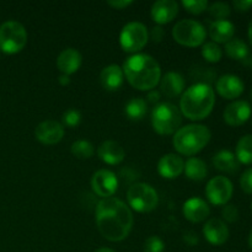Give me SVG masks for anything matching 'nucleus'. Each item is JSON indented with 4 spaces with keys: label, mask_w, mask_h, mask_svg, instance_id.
<instances>
[{
    "label": "nucleus",
    "mask_w": 252,
    "mask_h": 252,
    "mask_svg": "<svg viewBox=\"0 0 252 252\" xmlns=\"http://www.w3.org/2000/svg\"><path fill=\"white\" fill-rule=\"evenodd\" d=\"M95 221L98 231L106 240L118 243L129 235L134 218L125 202L110 197L102 198L96 204Z\"/></svg>",
    "instance_id": "obj_1"
},
{
    "label": "nucleus",
    "mask_w": 252,
    "mask_h": 252,
    "mask_svg": "<svg viewBox=\"0 0 252 252\" xmlns=\"http://www.w3.org/2000/svg\"><path fill=\"white\" fill-rule=\"evenodd\" d=\"M128 83L140 91H150L160 83L161 69L149 54L135 53L128 57L122 66Z\"/></svg>",
    "instance_id": "obj_2"
},
{
    "label": "nucleus",
    "mask_w": 252,
    "mask_h": 252,
    "mask_svg": "<svg viewBox=\"0 0 252 252\" xmlns=\"http://www.w3.org/2000/svg\"><path fill=\"white\" fill-rule=\"evenodd\" d=\"M216 105L213 88L197 83L184 91L180 100V111L191 121H201L208 117Z\"/></svg>",
    "instance_id": "obj_3"
},
{
    "label": "nucleus",
    "mask_w": 252,
    "mask_h": 252,
    "mask_svg": "<svg viewBox=\"0 0 252 252\" xmlns=\"http://www.w3.org/2000/svg\"><path fill=\"white\" fill-rule=\"evenodd\" d=\"M212 133L203 125H187L181 127L174 135L172 144L180 154L192 157L206 148L211 140Z\"/></svg>",
    "instance_id": "obj_4"
},
{
    "label": "nucleus",
    "mask_w": 252,
    "mask_h": 252,
    "mask_svg": "<svg viewBox=\"0 0 252 252\" xmlns=\"http://www.w3.org/2000/svg\"><path fill=\"white\" fill-rule=\"evenodd\" d=\"M182 123V113L174 103L162 102L155 106L152 111L153 129L160 135H170L180 129Z\"/></svg>",
    "instance_id": "obj_5"
},
{
    "label": "nucleus",
    "mask_w": 252,
    "mask_h": 252,
    "mask_svg": "<svg viewBox=\"0 0 252 252\" xmlns=\"http://www.w3.org/2000/svg\"><path fill=\"white\" fill-rule=\"evenodd\" d=\"M27 43V32L24 25L10 20L0 25V49L6 54H16Z\"/></svg>",
    "instance_id": "obj_6"
},
{
    "label": "nucleus",
    "mask_w": 252,
    "mask_h": 252,
    "mask_svg": "<svg viewBox=\"0 0 252 252\" xmlns=\"http://www.w3.org/2000/svg\"><path fill=\"white\" fill-rule=\"evenodd\" d=\"M127 201L133 211L139 212V213H149L158 207L159 196L150 185L138 182V184H133L128 189Z\"/></svg>",
    "instance_id": "obj_7"
},
{
    "label": "nucleus",
    "mask_w": 252,
    "mask_h": 252,
    "mask_svg": "<svg viewBox=\"0 0 252 252\" xmlns=\"http://www.w3.org/2000/svg\"><path fill=\"white\" fill-rule=\"evenodd\" d=\"M172 37L179 44L185 47H199L207 37L206 29L196 20L186 19L177 22L172 29Z\"/></svg>",
    "instance_id": "obj_8"
},
{
    "label": "nucleus",
    "mask_w": 252,
    "mask_h": 252,
    "mask_svg": "<svg viewBox=\"0 0 252 252\" xmlns=\"http://www.w3.org/2000/svg\"><path fill=\"white\" fill-rule=\"evenodd\" d=\"M149 41V32L142 22L133 21L125 25L120 34V44L127 53H137Z\"/></svg>",
    "instance_id": "obj_9"
},
{
    "label": "nucleus",
    "mask_w": 252,
    "mask_h": 252,
    "mask_svg": "<svg viewBox=\"0 0 252 252\" xmlns=\"http://www.w3.org/2000/svg\"><path fill=\"white\" fill-rule=\"evenodd\" d=\"M234 187L230 180L224 176H216L206 186V197L214 206H225L233 196Z\"/></svg>",
    "instance_id": "obj_10"
},
{
    "label": "nucleus",
    "mask_w": 252,
    "mask_h": 252,
    "mask_svg": "<svg viewBox=\"0 0 252 252\" xmlns=\"http://www.w3.org/2000/svg\"><path fill=\"white\" fill-rule=\"evenodd\" d=\"M91 187L96 196L102 197V198H110L117 191L118 179L110 170H98L93 175Z\"/></svg>",
    "instance_id": "obj_11"
},
{
    "label": "nucleus",
    "mask_w": 252,
    "mask_h": 252,
    "mask_svg": "<svg viewBox=\"0 0 252 252\" xmlns=\"http://www.w3.org/2000/svg\"><path fill=\"white\" fill-rule=\"evenodd\" d=\"M34 137L42 144L54 145L63 139L64 127L57 121H43L34 129Z\"/></svg>",
    "instance_id": "obj_12"
},
{
    "label": "nucleus",
    "mask_w": 252,
    "mask_h": 252,
    "mask_svg": "<svg viewBox=\"0 0 252 252\" xmlns=\"http://www.w3.org/2000/svg\"><path fill=\"white\" fill-rule=\"evenodd\" d=\"M251 116V106L245 100H236L228 105L224 110L223 117L226 125L238 127L248 122Z\"/></svg>",
    "instance_id": "obj_13"
},
{
    "label": "nucleus",
    "mask_w": 252,
    "mask_h": 252,
    "mask_svg": "<svg viewBox=\"0 0 252 252\" xmlns=\"http://www.w3.org/2000/svg\"><path fill=\"white\" fill-rule=\"evenodd\" d=\"M216 88L221 97L226 100H234L244 93L245 85L239 76L234 74H225L217 80Z\"/></svg>",
    "instance_id": "obj_14"
},
{
    "label": "nucleus",
    "mask_w": 252,
    "mask_h": 252,
    "mask_svg": "<svg viewBox=\"0 0 252 252\" xmlns=\"http://www.w3.org/2000/svg\"><path fill=\"white\" fill-rule=\"evenodd\" d=\"M203 235L209 244L219 246L225 244L229 239V229L221 219L212 218L204 224Z\"/></svg>",
    "instance_id": "obj_15"
},
{
    "label": "nucleus",
    "mask_w": 252,
    "mask_h": 252,
    "mask_svg": "<svg viewBox=\"0 0 252 252\" xmlns=\"http://www.w3.org/2000/svg\"><path fill=\"white\" fill-rule=\"evenodd\" d=\"M182 213L187 220L192 221V223H201L208 218L211 208L204 199L198 198V197H192L184 203Z\"/></svg>",
    "instance_id": "obj_16"
},
{
    "label": "nucleus",
    "mask_w": 252,
    "mask_h": 252,
    "mask_svg": "<svg viewBox=\"0 0 252 252\" xmlns=\"http://www.w3.org/2000/svg\"><path fill=\"white\" fill-rule=\"evenodd\" d=\"M152 19L158 25L171 22L179 14V4L174 0H158L152 6Z\"/></svg>",
    "instance_id": "obj_17"
},
{
    "label": "nucleus",
    "mask_w": 252,
    "mask_h": 252,
    "mask_svg": "<svg viewBox=\"0 0 252 252\" xmlns=\"http://www.w3.org/2000/svg\"><path fill=\"white\" fill-rule=\"evenodd\" d=\"M185 161L180 155L166 154L158 162V172L164 179H176L184 172Z\"/></svg>",
    "instance_id": "obj_18"
},
{
    "label": "nucleus",
    "mask_w": 252,
    "mask_h": 252,
    "mask_svg": "<svg viewBox=\"0 0 252 252\" xmlns=\"http://www.w3.org/2000/svg\"><path fill=\"white\" fill-rule=\"evenodd\" d=\"M81 63H83V57L75 48L64 49L57 58V68L64 75H71L76 73L80 69Z\"/></svg>",
    "instance_id": "obj_19"
},
{
    "label": "nucleus",
    "mask_w": 252,
    "mask_h": 252,
    "mask_svg": "<svg viewBox=\"0 0 252 252\" xmlns=\"http://www.w3.org/2000/svg\"><path fill=\"white\" fill-rule=\"evenodd\" d=\"M97 155L107 165H118L125 160L126 152L120 143L115 140H106L98 147Z\"/></svg>",
    "instance_id": "obj_20"
},
{
    "label": "nucleus",
    "mask_w": 252,
    "mask_h": 252,
    "mask_svg": "<svg viewBox=\"0 0 252 252\" xmlns=\"http://www.w3.org/2000/svg\"><path fill=\"white\" fill-rule=\"evenodd\" d=\"M185 85H186V81H185L184 76L176 71H169L160 79L161 93L170 98L177 97L184 94Z\"/></svg>",
    "instance_id": "obj_21"
},
{
    "label": "nucleus",
    "mask_w": 252,
    "mask_h": 252,
    "mask_svg": "<svg viewBox=\"0 0 252 252\" xmlns=\"http://www.w3.org/2000/svg\"><path fill=\"white\" fill-rule=\"evenodd\" d=\"M125 80V74L122 68L117 64H111L105 66L100 74V81L103 89L108 91H116L122 86Z\"/></svg>",
    "instance_id": "obj_22"
},
{
    "label": "nucleus",
    "mask_w": 252,
    "mask_h": 252,
    "mask_svg": "<svg viewBox=\"0 0 252 252\" xmlns=\"http://www.w3.org/2000/svg\"><path fill=\"white\" fill-rule=\"evenodd\" d=\"M235 26L229 20H216L209 25V36L214 43H226L233 38Z\"/></svg>",
    "instance_id": "obj_23"
},
{
    "label": "nucleus",
    "mask_w": 252,
    "mask_h": 252,
    "mask_svg": "<svg viewBox=\"0 0 252 252\" xmlns=\"http://www.w3.org/2000/svg\"><path fill=\"white\" fill-rule=\"evenodd\" d=\"M213 165L219 171L229 172V174H233V172L238 171L239 169V161L235 154L226 149L220 150L214 155Z\"/></svg>",
    "instance_id": "obj_24"
},
{
    "label": "nucleus",
    "mask_w": 252,
    "mask_h": 252,
    "mask_svg": "<svg viewBox=\"0 0 252 252\" xmlns=\"http://www.w3.org/2000/svg\"><path fill=\"white\" fill-rule=\"evenodd\" d=\"M185 174L192 181H202L207 177L208 169H207L206 162L198 158H189L185 162Z\"/></svg>",
    "instance_id": "obj_25"
},
{
    "label": "nucleus",
    "mask_w": 252,
    "mask_h": 252,
    "mask_svg": "<svg viewBox=\"0 0 252 252\" xmlns=\"http://www.w3.org/2000/svg\"><path fill=\"white\" fill-rule=\"evenodd\" d=\"M224 49H225L226 56L234 61H244L250 56L248 44L240 38H231L230 41L226 42Z\"/></svg>",
    "instance_id": "obj_26"
},
{
    "label": "nucleus",
    "mask_w": 252,
    "mask_h": 252,
    "mask_svg": "<svg viewBox=\"0 0 252 252\" xmlns=\"http://www.w3.org/2000/svg\"><path fill=\"white\" fill-rule=\"evenodd\" d=\"M148 105L144 98L142 97H133L126 103L125 113L129 120L140 121L145 115H147Z\"/></svg>",
    "instance_id": "obj_27"
},
{
    "label": "nucleus",
    "mask_w": 252,
    "mask_h": 252,
    "mask_svg": "<svg viewBox=\"0 0 252 252\" xmlns=\"http://www.w3.org/2000/svg\"><path fill=\"white\" fill-rule=\"evenodd\" d=\"M235 157L241 164H252V134H246L239 139L236 144Z\"/></svg>",
    "instance_id": "obj_28"
},
{
    "label": "nucleus",
    "mask_w": 252,
    "mask_h": 252,
    "mask_svg": "<svg viewBox=\"0 0 252 252\" xmlns=\"http://www.w3.org/2000/svg\"><path fill=\"white\" fill-rule=\"evenodd\" d=\"M71 154L81 160L90 159L95 154V148L88 140H76L71 144Z\"/></svg>",
    "instance_id": "obj_29"
},
{
    "label": "nucleus",
    "mask_w": 252,
    "mask_h": 252,
    "mask_svg": "<svg viewBox=\"0 0 252 252\" xmlns=\"http://www.w3.org/2000/svg\"><path fill=\"white\" fill-rule=\"evenodd\" d=\"M202 57L209 63H218L223 57V51L220 47L214 42H207L202 46Z\"/></svg>",
    "instance_id": "obj_30"
},
{
    "label": "nucleus",
    "mask_w": 252,
    "mask_h": 252,
    "mask_svg": "<svg viewBox=\"0 0 252 252\" xmlns=\"http://www.w3.org/2000/svg\"><path fill=\"white\" fill-rule=\"evenodd\" d=\"M208 11L214 19L217 20H226V17L230 15L231 9L229 6V4L223 1H217L213 2L212 5L208 6Z\"/></svg>",
    "instance_id": "obj_31"
},
{
    "label": "nucleus",
    "mask_w": 252,
    "mask_h": 252,
    "mask_svg": "<svg viewBox=\"0 0 252 252\" xmlns=\"http://www.w3.org/2000/svg\"><path fill=\"white\" fill-rule=\"evenodd\" d=\"M185 9L193 15H199L208 10V1L207 0H184L182 1Z\"/></svg>",
    "instance_id": "obj_32"
},
{
    "label": "nucleus",
    "mask_w": 252,
    "mask_h": 252,
    "mask_svg": "<svg viewBox=\"0 0 252 252\" xmlns=\"http://www.w3.org/2000/svg\"><path fill=\"white\" fill-rule=\"evenodd\" d=\"M63 123L66 127L74 128L76 126L80 125L81 122V113L80 111H78L76 108H70V110H66L63 113Z\"/></svg>",
    "instance_id": "obj_33"
},
{
    "label": "nucleus",
    "mask_w": 252,
    "mask_h": 252,
    "mask_svg": "<svg viewBox=\"0 0 252 252\" xmlns=\"http://www.w3.org/2000/svg\"><path fill=\"white\" fill-rule=\"evenodd\" d=\"M165 244L159 236H149L144 243V252H164Z\"/></svg>",
    "instance_id": "obj_34"
},
{
    "label": "nucleus",
    "mask_w": 252,
    "mask_h": 252,
    "mask_svg": "<svg viewBox=\"0 0 252 252\" xmlns=\"http://www.w3.org/2000/svg\"><path fill=\"white\" fill-rule=\"evenodd\" d=\"M221 216L229 223H235L239 219V211L234 204H225L221 211Z\"/></svg>",
    "instance_id": "obj_35"
},
{
    "label": "nucleus",
    "mask_w": 252,
    "mask_h": 252,
    "mask_svg": "<svg viewBox=\"0 0 252 252\" xmlns=\"http://www.w3.org/2000/svg\"><path fill=\"white\" fill-rule=\"evenodd\" d=\"M240 186L245 193L252 194V167L243 172L240 177Z\"/></svg>",
    "instance_id": "obj_36"
},
{
    "label": "nucleus",
    "mask_w": 252,
    "mask_h": 252,
    "mask_svg": "<svg viewBox=\"0 0 252 252\" xmlns=\"http://www.w3.org/2000/svg\"><path fill=\"white\" fill-rule=\"evenodd\" d=\"M165 36V31L161 26H154L150 31L149 37L154 43H160Z\"/></svg>",
    "instance_id": "obj_37"
},
{
    "label": "nucleus",
    "mask_w": 252,
    "mask_h": 252,
    "mask_svg": "<svg viewBox=\"0 0 252 252\" xmlns=\"http://www.w3.org/2000/svg\"><path fill=\"white\" fill-rule=\"evenodd\" d=\"M233 6L236 11L245 12L252 7V0H235L233 1Z\"/></svg>",
    "instance_id": "obj_38"
},
{
    "label": "nucleus",
    "mask_w": 252,
    "mask_h": 252,
    "mask_svg": "<svg viewBox=\"0 0 252 252\" xmlns=\"http://www.w3.org/2000/svg\"><path fill=\"white\" fill-rule=\"evenodd\" d=\"M184 240H185V243L189 246H196V245H198V243H199L198 235H197L194 231H191V230L185 231Z\"/></svg>",
    "instance_id": "obj_39"
},
{
    "label": "nucleus",
    "mask_w": 252,
    "mask_h": 252,
    "mask_svg": "<svg viewBox=\"0 0 252 252\" xmlns=\"http://www.w3.org/2000/svg\"><path fill=\"white\" fill-rule=\"evenodd\" d=\"M107 4L116 10H122L133 4L132 0H108Z\"/></svg>",
    "instance_id": "obj_40"
},
{
    "label": "nucleus",
    "mask_w": 252,
    "mask_h": 252,
    "mask_svg": "<svg viewBox=\"0 0 252 252\" xmlns=\"http://www.w3.org/2000/svg\"><path fill=\"white\" fill-rule=\"evenodd\" d=\"M147 98L150 103H158L160 101V98H161V94H160V91L153 89V90H150L148 93Z\"/></svg>",
    "instance_id": "obj_41"
},
{
    "label": "nucleus",
    "mask_w": 252,
    "mask_h": 252,
    "mask_svg": "<svg viewBox=\"0 0 252 252\" xmlns=\"http://www.w3.org/2000/svg\"><path fill=\"white\" fill-rule=\"evenodd\" d=\"M58 81L62 86H68L69 84H70V78H69V75H64V74H62V75L58 78Z\"/></svg>",
    "instance_id": "obj_42"
},
{
    "label": "nucleus",
    "mask_w": 252,
    "mask_h": 252,
    "mask_svg": "<svg viewBox=\"0 0 252 252\" xmlns=\"http://www.w3.org/2000/svg\"><path fill=\"white\" fill-rule=\"evenodd\" d=\"M248 34H249V39H250V43H251V46H252V20L250 21V24H249Z\"/></svg>",
    "instance_id": "obj_43"
},
{
    "label": "nucleus",
    "mask_w": 252,
    "mask_h": 252,
    "mask_svg": "<svg viewBox=\"0 0 252 252\" xmlns=\"http://www.w3.org/2000/svg\"><path fill=\"white\" fill-rule=\"evenodd\" d=\"M94 252H115V251L111 250V249H108V248H101V249H97V250L94 251Z\"/></svg>",
    "instance_id": "obj_44"
},
{
    "label": "nucleus",
    "mask_w": 252,
    "mask_h": 252,
    "mask_svg": "<svg viewBox=\"0 0 252 252\" xmlns=\"http://www.w3.org/2000/svg\"><path fill=\"white\" fill-rule=\"evenodd\" d=\"M249 245H250V248L252 249V230H251L250 235H249Z\"/></svg>",
    "instance_id": "obj_45"
},
{
    "label": "nucleus",
    "mask_w": 252,
    "mask_h": 252,
    "mask_svg": "<svg viewBox=\"0 0 252 252\" xmlns=\"http://www.w3.org/2000/svg\"><path fill=\"white\" fill-rule=\"evenodd\" d=\"M251 98H252V90H251Z\"/></svg>",
    "instance_id": "obj_46"
},
{
    "label": "nucleus",
    "mask_w": 252,
    "mask_h": 252,
    "mask_svg": "<svg viewBox=\"0 0 252 252\" xmlns=\"http://www.w3.org/2000/svg\"><path fill=\"white\" fill-rule=\"evenodd\" d=\"M251 207H252V203H251Z\"/></svg>",
    "instance_id": "obj_47"
}]
</instances>
